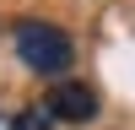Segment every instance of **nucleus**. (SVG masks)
<instances>
[{
  "instance_id": "1",
  "label": "nucleus",
  "mask_w": 135,
  "mask_h": 130,
  "mask_svg": "<svg viewBox=\"0 0 135 130\" xmlns=\"http://www.w3.org/2000/svg\"><path fill=\"white\" fill-rule=\"evenodd\" d=\"M16 54H22V65L38 71V76H65L70 60H76V43H70V32H60L54 22H22L16 27Z\"/></svg>"
},
{
  "instance_id": "2",
  "label": "nucleus",
  "mask_w": 135,
  "mask_h": 130,
  "mask_svg": "<svg viewBox=\"0 0 135 130\" xmlns=\"http://www.w3.org/2000/svg\"><path fill=\"white\" fill-rule=\"evenodd\" d=\"M49 108H54V119H92L97 114V92L86 81H60L49 92Z\"/></svg>"
},
{
  "instance_id": "3",
  "label": "nucleus",
  "mask_w": 135,
  "mask_h": 130,
  "mask_svg": "<svg viewBox=\"0 0 135 130\" xmlns=\"http://www.w3.org/2000/svg\"><path fill=\"white\" fill-rule=\"evenodd\" d=\"M6 130H54V108L49 103H43V108H22V114H11Z\"/></svg>"
},
{
  "instance_id": "4",
  "label": "nucleus",
  "mask_w": 135,
  "mask_h": 130,
  "mask_svg": "<svg viewBox=\"0 0 135 130\" xmlns=\"http://www.w3.org/2000/svg\"><path fill=\"white\" fill-rule=\"evenodd\" d=\"M6 125H11V119H0V130H6Z\"/></svg>"
}]
</instances>
